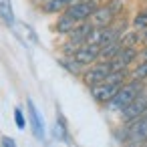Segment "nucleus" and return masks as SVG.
<instances>
[{
	"label": "nucleus",
	"instance_id": "11",
	"mask_svg": "<svg viewBox=\"0 0 147 147\" xmlns=\"http://www.w3.org/2000/svg\"><path fill=\"white\" fill-rule=\"evenodd\" d=\"M93 28H95V26H93L89 20H87V22H81V24H79V26H77V28L69 34V42H71V45H77V47L85 45Z\"/></svg>",
	"mask_w": 147,
	"mask_h": 147
},
{
	"label": "nucleus",
	"instance_id": "28",
	"mask_svg": "<svg viewBox=\"0 0 147 147\" xmlns=\"http://www.w3.org/2000/svg\"><path fill=\"white\" fill-rule=\"evenodd\" d=\"M143 147H147V143H145V145H143Z\"/></svg>",
	"mask_w": 147,
	"mask_h": 147
},
{
	"label": "nucleus",
	"instance_id": "9",
	"mask_svg": "<svg viewBox=\"0 0 147 147\" xmlns=\"http://www.w3.org/2000/svg\"><path fill=\"white\" fill-rule=\"evenodd\" d=\"M135 59H137V49L135 47H123L117 53V57L111 61V67H113V71H127L129 65L135 63Z\"/></svg>",
	"mask_w": 147,
	"mask_h": 147
},
{
	"label": "nucleus",
	"instance_id": "16",
	"mask_svg": "<svg viewBox=\"0 0 147 147\" xmlns=\"http://www.w3.org/2000/svg\"><path fill=\"white\" fill-rule=\"evenodd\" d=\"M59 65H61L63 69H67L71 75H83V73H85V67H83L81 63H77L75 57H69V55H65L63 59H59Z\"/></svg>",
	"mask_w": 147,
	"mask_h": 147
},
{
	"label": "nucleus",
	"instance_id": "18",
	"mask_svg": "<svg viewBox=\"0 0 147 147\" xmlns=\"http://www.w3.org/2000/svg\"><path fill=\"white\" fill-rule=\"evenodd\" d=\"M69 8V0H47L42 2V12L55 14V12H65Z\"/></svg>",
	"mask_w": 147,
	"mask_h": 147
},
{
	"label": "nucleus",
	"instance_id": "13",
	"mask_svg": "<svg viewBox=\"0 0 147 147\" xmlns=\"http://www.w3.org/2000/svg\"><path fill=\"white\" fill-rule=\"evenodd\" d=\"M81 22L79 20H75L71 14H67V12H63L61 16H59V20H57V24H55V28H57V32H61V34H71L77 26H79Z\"/></svg>",
	"mask_w": 147,
	"mask_h": 147
},
{
	"label": "nucleus",
	"instance_id": "10",
	"mask_svg": "<svg viewBox=\"0 0 147 147\" xmlns=\"http://www.w3.org/2000/svg\"><path fill=\"white\" fill-rule=\"evenodd\" d=\"M89 22H91L95 28H105V26H111V24L115 22V12H113L107 4H103V6H99V8L93 12V16L89 18Z\"/></svg>",
	"mask_w": 147,
	"mask_h": 147
},
{
	"label": "nucleus",
	"instance_id": "5",
	"mask_svg": "<svg viewBox=\"0 0 147 147\" xmlns=\"http://www.w3.org/2000/svg\"><path fill=\"white\" fill-rule=\"evenodd\" d=\"M99 6H101V4H99V0H81V2L71 4L65 12L71 14V16H73L75 20H79V22H87Z\"/></svg>",
	"mask_w": 147,
	"mask_h": 147
},
{
	"label": "nucleus",
	"instance_id": "26",
	"mask_svg": "<svg viewBox=\"0 0 147 147\" xmlns=\"http://www.w3.org/2000/svg\"><path fill=\"white\" fill-rule=\"evenodd\" d=\"M141 42L147 47V28H145V30H141Z\"/></svg>",
	"mask_w": 147,
	"mask_h": 147
},
{
	"label": "nucleus",
	"instance_id": "22",
	"mask_svg": "<svg viewBox=\"0 0 147 147\" xmlns=\"http://www.w3.org/2000/svg\"><path fill=\"white\" fill-rule=\"evenodd\" d=\"M14 121H16V127L18 129H24L26 127V119H24V115H22V111L18 107L14 109Z\"/></svg>",
	"mask_w": 147,
	"mask_h": 147
},
{
	"label": "nucleus",
	"instance_id": "8",
	"mask_svg": "<svg viewBox=\"0 0 147 147\" xmlns=\"http://www.w3.org/2000/svg\"><path fill=\"white\" fill-rule=\"evenodd\" d=\"M99 55H101V49L99 47H93V45H81L77 51H75V61L81 63L83 67H91L95 63H99Z\"/></svg>",
	"mask_w": 147,
	"mask_h": 147
},
{
	"label": "nucleus",
	"instance_id": "1",
	"mask_svg": "<svg viewBox=\"0 0 147 147\" xmlns=\"http://www.w3.org/2000/svg\"><path fill=\"white\" fill-rule=\"evenodd\" d=\"M127 77H129V71H113L111 77H109L105 83L91 87V95H93V99H95L97 103L107 105V103L117 95V91L127 83Z\"/></svg>",
	"mask_w": 147,
	"mask_h": 147
},
{
	"label": "nucleus",
	"instance_id": "14",
	"mask_svg": "<svg viewBox=\"0 0 147 147\" xmlns=\"http://www.w3.org/2000/svg\"><path fill=\"white\" fill-rule=\"evenodd\" d=\"M0 20L6 26H14L16 18H14V10H12V0H0Z\"/></svg>",
	"mask_w": 147,
	"mask_h": 147
},
{
	"label": "nucleus",
	"instance_id": "7",
	"mask_svg": "<svg viewBox=\"0 0 147 147\" xmlns=\"http://www.w3.org/2000/svg\"><path fill=\"white\" fill-rule=\"evenodd\" d=\"M26 107H28V123H30V131H32L34 139L42 141V139H45V123H42V117H40V113H38V109H36V105H34L32 99L26 101Z\"/></svg>",
	"mask_w": 147,
	"mask_h": 147
},
{
	"label": "nucleus",
	"instance_id": "2",
	"mask_svg": "<svg viewBox=\"0 0 147 147\" xmlns=\"http://www.w3.org/2000/svg\"><path fill=\"white\" fill-rule=\"evenodd\" d=\"M119 141L127 145L143 147L147 143V113L135 117L133 121H127V125L123 127V133H119Z\"/></svg>",
	"mask_w": 147,
	"mask_h": 147
},
{
	"label": "nucleus",
	"instance_id": "19",
	"mask_svg": "<svg viewBox=\"0 0 147 147\" xmlns=\"http://www.w3.org/2000/svg\"><path fill=\"white\" fill-rule=\"evenodd\" d=\"M129 79H131V81L145 83V81H147V63H137V67L129 73Z\"/></svg>",
	"mask_w": 147,
	"mask_h": 147
},
{
	"label": "nucleus",
	"instance_id": "27",
	"mask_svg": "<svg viewBox=\"0 0 147 147\" xmlns=\"http://www.w3.org/2000/svg\"><path fill=\"white\" fill-rule=\"evenodd\" d=\"M75 2H81V0H69V6H71V4H75Z\"/></svg>",
	"mask_w": 147,
	"mask_h": 147
},
{
	"label": "nucleus",
	"instance_id": "12",
	"mask_svg": "<svg viewBox=\"0 0 147 147\" xmlns=\"http://www.w3.org/2000/svg\"><path fill=\"white\" fill-rule=\"evenodd\" d=\"M12 28L16 30V34H18V38H20L22 42L38 45V36H36V32H34V28H32L30 24H26V22H18V20H16Z\"/></svg>",
	"mask_w": 147,
	"mask_h": 147
},
{
	"label": "nucleus",
	"instance_id": "15",
	"mask_svg": "<svg viewBox=\"0 0 147 147\" xmlns=\"http://www.w3.org/2000/svg\"><path fill=\"white\" fill-rule=\"evenodd\" d=\"M123 49V42H121V38L119 40H113V42H109L107 47H103L101 49V55H99V61H103V63H111L115 57H117V53Z\"/></svg>",
	"mask_w": 147,
	"mask_h": 147
},
{
	"label": "nucleus",
	"instance_id": "24",
	"mask_svg": "<svg viewBox=\"0 0 147 147\" xmlns=\"http://www.w3.org/2000/svg\"><path fill=\"white\" fill-rule=\"evenodd\" d=\"M137 63H147V47H143L141 51H137Z\"/></svg>",
	"mask_w": 147,
	"mask_h": 147
},
{
	"label": "nucleus",
	"instance_id": "25",
	"mask_svg": "<svg viewBox=\"0 0 147 147\" xmlns=\"http://www.w3.org/2000/svg\"><path fill=\"white\" fill-rule=\"evenodd\" d=\"M2 147H16L12 137H2Z\"/></svg>",
	"mask_w": 147,
	"mask_h": 147
},
{
	"label": "nucleus",
	"instance_id": "21",
	"mask_svg": "<svg viewBox=\"0 0 147 147\" xmlns=\"http://www.w3.org/2000/svg\"><path fill=\"white\" fill-rule=\"evenodd\" d=\"M133 28L139 30V32L147 28V10H139L137 12V16L133 18Z\"/></svg>",
	"mask_w": 147,
	"mask_h": 147
},
{
	"label": "nucleus",
	"instance_id": "17",
	"mask_svg": "<svg viewBox=\"0 0 147 147\" xmlns=\"http://www.w3.org/2000/svg\"><path fill=\"white\" fill-rule=\"evenodd\" d=\"M53 135L57 141H65L69 143V131H67V121L61 113H57V123H55V129H53Z\"/></svg>",
	"mask_w": 147,
	"mask_h": 147
},
{
	"label": "nucleus",
	"instance_id": "20",
	"mask_svg": "<svg viewBox=\"0 0 147 147\" xmlns=\"http://www.w3.org/2000/svg\"><path fill=\"white\" fill-rule=\"evenodd\" d=\"M121 42H123V47H135L137 42H141V32L139 30L125 32V34H121Z\"/></svg>",
	"mask_w": 147,
	"mask_h": 147
},
{
	"label": "nucleus",
	"instance_id": "23",
	"mask_svg": "<svg viewBox=\"0 0 147 147\" xmlns=\"http://www.w3.org/2000/svg\"><path fill=\"white\" fill-rule=\"evenodd\" d=\"M107 6L115 12V16L121 12V8H123V0H109V2H107Z\"/></svg>",
	"mask_w": 147,
	"mask_h": 147
},
{
	"label": "nucleus",
	"instance_id": "4",
	"mask_svg": "<svg viewBox=\"0 0 147 147\" xmlns=\"http://www.w3.org/2000/svg\"><path fill=\"white\" fill-rule=\"evenodd\" d=\"M111 73H113L111 63H103V61H99V63L91 65L89 69H85V73H83V81H85L89 87H95V85L105 83V81L111 77Z\"/></svg>",
	"mask_w": 147,
	"mask_h": 147
},
{
	"label": "nucleus",
	"instance_id": "6",
	"mask_svg": "<svg viewBox=\"0 0 147 147\" xmlns=\"http://www.w3.org/2000/svg\"><path fill=\"white\" fill-rule=\"evenodd\" d=\"M143 113H147V89L143 87V91L129 103V107H125L123 111H121V117H123V121L127 123V121H133L135 117H139V115H143Z\"/></svg>",
	"mask_w": 147,
	"mask_h": 147
},
{
	"label": "nucleus",
	"instance_id": "3",
	"mask_svg": "<svg viewBox=\"0 0 147 147\" xmlns=\"http://www.w3.org/2000/svg\"><path fill=\"white\" fill-rule=\"evenodd\" d=\"M141 91H143V83L131 81V79H129V81L117 91V95L107 103V109H109V111H119V113H121L125 107H129V103H131Z\"/></svg>",
	"mask_w": 147,
	"mask_h": 147
}]
</instances>
